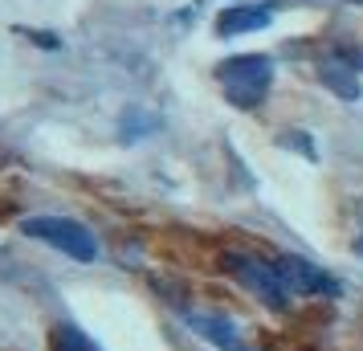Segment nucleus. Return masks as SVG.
Instances as JSON below:
<instances>
[{
    "mask_svg": "<svg viewBox=\"0 0 363 351\" xmlns=\"http://www.w3.org/2000/svg\"><path fill=\"white\" fill-rule=\"evenodd\" d=\"M216 78H220V86H225V94H229L233 106L253 111V106H262L265 94H269L274 62H269L265 53H237V57H229V62L216 66Z\"/></svg>",
    "mask_w": 363,
    "mask_h": 351,
    "instance_id": "f257e3e1",
    "label": "nucleus"
},
{
    "mask_svg": "<svg viewBox=\"0 0 363 351\" xmlns=\"http://www.w3.org/2000/svg\"><path fill=\"white\" fill-rule=\"evenodd\" d=\"M21 233H29V237H37V241L53 245V250H62L66 257H74V262H94V257H99L94 233H90L86 225H78V221H69V217H29L21 225Z\"/></svg>",
    "mask_w": 363,
    "mask_h": 351,
    "instance_id": "f03ea898",
    "label": "nucleus"
},
{
    "mask_svg": "<svg viewBox=\"0 0 363 351\" xmlns=\"http://www.w3.org/2000/svg\"><path fill=\"white\" fill-rule=\"evenodd\" d=\"M225 269L245 286L249 294H257V299H262L265 306H274V311H281L286 299H290V290H286V282H281L278 266H269V262H262V257H249V253H225Z\"/></svg>",
    "mask_w": 363,
    "mask_h": 351,
    "instance_id": "7ed1b4c3",
    "label": "nucleus"
},
{
    "mask_svg": "<svg viewBox=\"0 0 363 351\" xmlns=\"http://www.w3.org/2000/svg\"><path fill=\"white\" fill-rule=\"evenodd\" d=\"M278 274H281V282H286L290 294H330V299L339 294V282L323 266L306 262V257H281Z\"/></svg>",
    "mask_w": 363,
    "mask_h": 351,
    "instance_id": "20e7f679",
    "label": "nucleus"
},
{
    "mask_svg": "<svg viewBox=\"0 0 363 351\" xmlns=\"http://www.w3.org/2000/svg\"><path fill=\"white\" fill-rule=\"evenodd\" d=\"M318 78L327 90H335L343 102H355L359 99V62L343 50H330L323 62H318Z\"/></svg>",
    "mask_w": 363,
    "mask_h": 351,
    "instance_id": "39448f33",
    "label": "nucleus"
},
{
    "mask_svg": "<svg viewBox=\"0 0 363 351\" xmlns=\"http://www.w3.org/2000/svg\"><path fill=\"white\" fill-rule=\"evenodd\" d=\"M265 25H269V9H257V4H229V9L216 17V33L241 37V33H253V29H265Z\"/></svg>",
    "mask_w": 363,
    "mask_h": 351,
    "instance_id": "423d86ee",
    "label": "nucleus"
},
{
    "mask_svg": "<svg viewBox=\"0 0 363 351\" xmlns=\"http://www.w3.org/2000/svg\"><path fill=\"white\" fill-rule=\"evenodd\" d=\"M188 327L200 331L208 343H216V347L241 351V339H237V331H233V323H225V318H216V315H188Z\"/></svg>",
    "mask_w": 363,
    "mask_h": 351,
    "instance_id": "0eeeda50",
    "label": "nucleus"
},
{
    "mask_svg": "<svg viewBox=\"0 0 363 351\" xmlns=\"http://www.w3.org/2000/svg\"><path fill=\"white\" fill-rule=\"evenodd\" d=\"M50 351H99L94 347V339H86L74 323H57L50 335Z\"/></svg>",
    "mask_w": 363,
    "mask_h": 351,
    "instance_id": "6e6552de",
    "label": "nucleus"
},
{
    "mask_svg": "<svg viewBox=\"0 0 363 351\" xmlns=\"http://www.w3.org/2000/svg\"><path fill=\"white\" fill-rule=\"evenodd\" d=\"M351 250L363 257V201L355 204V233H351Z\"/></svg>",
    "mask_w": 363,
    "mask_h": 351,
    "instance_id": "1a4fd4ad",
    "label": "nucleus"
}]
</instances>
